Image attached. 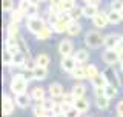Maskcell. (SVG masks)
Returning <instances> with one entry per match:
<instances>
[{
    "mask_svg": "<svg viewBox=\"0 0 123 117\" xmlns=\"http://www.w3.org/2000/svg\"><path fill=\"white\" fill-rule=\"evenodd\" d=\"M28 83L29 82L25 79L23 74H15V76H12V80H11V83H9V89L15 96L26 94V91H28Z\"/></svg>",
    "mask_w": 123,
    "mask_h": 117,
    "instance_id": "obj_1",
    "label": "cell"
},
{
    "mask_svg": "<svg viewBox=\"0 0 123 117\" xmlns=\"http://www.w3.org/2000/svg\"><path fill=\"white\" fill-rule=\"evenodd\" d=\"M85 43L88 48L91 49H97L102 45H105V37L98 32V31H88L85 36Z\"/></svg>",
    "mask_w": 123,
    "mask_h": 117,
    "instance_id": "obj_2",
    "label": "cell"
},
{
    "mask_svg": "<svg viewBox=\"0 0 123 117\" xmlns=\"http://www.w3.org/2000/svg\"><path fill=\"white\" fill-rule=\"evenodd\" d=\"M26 28L29 32H32L34 36L40 34L42 31L46 28V23L42 17H34V19H26Z\"/></svg>",
    "mask_w": 123,
    "mask_h": 117,
    "instance_id": "obj_3",
    "label": "cell"
},
{
    "mask_svg": "<svg viewBox=\"0 0 123 117\" xmlns=\"http://www.w3.org/2000/svg\"><path fill=\"white\" fill-rule=\"evenodd\" d=\"M102 60L105 62L108 66H112V65L120 62V52L115 51V49H106L102 56Z\"/></svg>",
    "mask_w": 123,
    "mask_h": 117,
    "instance_id": "obj_4",
    "label": "cell"
},
{
    "mask_svg": "<svg viewBox=\"0 0 123 117\" xmlns=\"http://www.w3.org/2000/svg\"><path fill=\"white\" fill-rule=\"evenodd\" d=\"M103 74H105V77H106V80H108L109 85H114V86H117V88L122 86L120 77L117 76V72H115V69L112 68V66H108L105 71H103Z\"/></svg>",
    "mask_w": 123,
    "mask_h": 117,
    "instance_id": "obj_5",
    "label": "cell"
},
{
    "mask_svg": "<svg viewBox=\"0 0 123 117\" xmlns=\"http://www.w3.org/2000/svg\"><path fill=\"white\" fill-rule=\"evenodd\" d=\"M59 52L62 54V57L72 56V52H74V43H72V40L63 39V40L59 43Z\"/></svg>",
    "mask_w": 123,
    "mask_h": 117,
    "instance_id": "obj_6",
    "label": "cell"
},
{
    "mask_svg": "<svg viewBox=\"0 0 123 117\" xmlns=\"http://www.w3.org/2000/svg\"><path fill=\"white\" fill-rule=\"evenodd\" d=\"M122 37L120 34H117V32H112V34H108V36L105 37V48L106 49H115L117 48V45L122 42Z\"/></svg>",
    "mask_w": 123,
    "mask_h": 117,
    "instance_id": "obj_7",
    "label": "cell"
},
{
    "mask_svg": "<svg viewBox=\"0 0 123 117\" xmlns=\"http://www.w3.org/2000/svg\"><path fill=\"white\" fill-rule=\"evenodd\" d=\"M60 65H62V69H63L65 72H69V74H71L79 63H77V60L74 58V56H68V57H62Z\"/></svg>",
    "mask_w": 123,
    "mask_h": 117,
    "instance_id": "obj_8",
    "label": "cell"
},
{
    "mask_svg": "<svg viewBox=\"0 0 123 117\" xmlns=\"http://www.w3.org/2000/svg\"><path fill=\"white\" fill-rule=\"evenodd\" d=\"M14 106H15V100H12L8 94H3V105H2V110H3V116H11L14 112Z\"/></svg>",
    "mask_w": 123,
    "mask_h": 117,
    "instance_id": "obj_9",
    "label": "cell"
},
{
    "mask_svg": "<svg viewBox=\"0 0 123 117\" xmlns=\"http://www.w3.org/2000/svg\"><path fill=\"white\" fill-rule=\"evenodd\" d=\"M92 23H94L95 28H105L108 23H109V20H108V13L98 11V14L92 19Z\"/></svg>",
    "mask_w": 123,
    "mask_h": 117,
    "instance_id": "obj_10",
    "label": "cell"
},
{
    "mask_svg": "<svg viewBox=\"0 0 123 117\" xmlns=\"http://www.w3.org/2000/svg\"><path fill=\"white\" fill-rule=\"evenodd\" d=\"M6 48L11 54H17L20 51V43H18V39H14V37H6V42H5Z\"/></svg>",
    "mask_w": 123,
    "mask_h": 117,
    "instance_id": "obj_11",
    "label": "cell"
},
{
    "mask_svg": "<svg viewBox=\"0 0 123 117\" xmlns=\"http://www.w3.org/2000/svg\"><path fill=\"white\" fill-rule=\"evenodd\" d=\"M63 94H65V91H63V86H62V83H59V82H54V83L49 85V96H51V99L62 97Z\"/></svg>",
    "mask_w": 123,
    "mask_h": 117,
    "instance_id": "obj_12",
    "label": "cell"
},
{
    "mask_svg": "<svg viewBox=\"0 0 123 117\" xmlns=\"http://www.w3.org/2000/svg\"><path fill=\"white\" fill-rule=\"evenodd\" d=\"M31 99L32 97L28 96V92L26 94H18V96H15V105L18 108H22V110H25V108H28L31 105Z\"/></svg>",
    "mask_w": 123,
    "mask_h": 117,
    "instance_id": "obj_13",
    "label": "cell"
},
{
    "mask_svg": "<svg viewBox=\"0 0 123 117\" xmlns=\"http://www.w3.org/2000/svg\"><path fill=\"white\" fill-rule=\"evenodd\" d=\"M82 11H83V17L86 19H94L98 14V8L95 5H88V3L82 8Z\"/></svg>",
    "mask_w": 123,
    "mask_h": 117,
    "instance_id": "obj_14",
    "label": "cell"
},
{
    "mask_svg": "<svg viewBox=\"0 0 123 117\" xmlns=\"http://www.w3.org/2000/svg\"><path fill=\"white\" fill-rule=\"evenodd\" d=\"M31 97H32L34 100H36L37 103H40L42 100H45L46 99V91H45V88H42V86H36L32 89V92H31Z\"/></svg>",
    "mask_w": 123,
    "mask_h": 117,
    "instance_id": "obj_15",
    "label": "cell"
},
{
    "mask_svg": "<svg viewBox=\"0 0 123 117\" xmlns=\"http://www.w3.org/2000/svg\"><path fill=\"white\" fill-rule=\"evenodd\" d=\"M26 54H23L22 51H18L17 54H14L12 57V66H15V68H23L26 63Z\"/></svg>",
    "mask_w": 123,
    "mask_h": 117,
    "instance_id": "obj_16",
    "label": "cell"
},
{
    "mask_svg": "<svg viewBox=\"0 0 123 117\" xmlns=\"http://www.w3.org/2000/svg\"><path fill=\"white\" fill-rule=\"evenodd\" d=\"M71 92L74 94L75 99H83L85 94H86V86H85L83 83H75L74 86H72Z\"/></svg>",
    "mask_w": 123,
    "mask_h": 117,
    "instance_id": "obj_17",
    "label": "cell"
},
{
    "mask_svg": "<svg viewBox=\"0 0 123 117\" xmlns=\"http://www.w3.org/2000/svg\"><path fill=\"white\" fill-rule=\"evenodd\" d=\"M71 76H72V79H75V80L88 79V77H86V68H85V66H82V65H77L75 69L71 72Z\"/></svg>",
    "mask_w": 123,
    "mask_h": 117,
    "instance_id": "obj_18",
    "label": "cell"
},
{
    "mask_svg": "<svg viewBox=\"0 0 123 117\" xmlns=\"http://www.w3.org/2000/svg\"><path fill=\"white\" fill-rule=\"evenodd\" d=\"M74 58L77 60L79 65H82V63H85V62L89 60V52H88L86 49H77L75 54H74Z\"/></svg>",
    "mask_w": 123,
    "mask_h": 117,
    "instance_id": "obj_19",
    "label": "cell"
},
{
    "mask_svg": "<svg viewBox=\"0 0 123 117\" xmlns=\"http://www.w3.org/2000/svg\"><path fill=\"white\" fill-rule=\"evenodd\" d=\"M91 83H92V86L94 88H105L106 85H108V80H106V77H105V74L103 72H100L95 79H92L91 80Z\"/></svg>",
    "mask_w": 123,
    "mask_h": 117,
    "instance_id": "obj_20",
    "label": "cell"
},
{
    "mask_svg": "<svg viewBox=\"0 0 123 117\" xmlns=\"http://www.w3.org/2000/svg\"><path fill=\"white\" fill-rule=\"evenodd\" d=\"M74 108H77L82 114H85V112L89 110V102H88L85 97H83V99H77L75 103H74Z\"/></svg>",
    "mask_w": 123,
    "mask_h": 117,
    "instance_id": "obj_21",
    "label": "cell"
},
{
    "mask_svg": "<svg viewBox=\"0 0 123 117\" xmlns=\"http://www.w3.org/2000/svg\"><path fill=\"white\" fill-rule=\"evenodd\" d=\"M34 60H36V65H37V66H43V68H48V65H49V62H51V58H49L48 54L40 52L36 58H34Z\"/></svg>",
    "mask_w": 123,
    "mask_h": 117,
    "instance_id": "obj_22",
    "label": "cell"
},
{
    "mask_svg": "<svg viewBox=\"0 0 123 117\" xmlns=\"http://www.w3.org/2000/svg\"><path fill=\"white\" fill-rule=\"evenodd\" d=\"M80 31H82V25H80L79 22H75V20H72L71 23H69V26H68V31L66 32L69 34V36H79L80 34Z\"/></svg>",
    "mask_w": 123,
    "mask_h": 117,
    "instance_id": "obj_23",
    "label": "cell"
},
{
    "mask_svg": "<svg viewBox=\"0 0 123 117\" xmlns=\"http://www.w3.org/2000/svg\"><path fill=\"white\" fill-rule=\"evenodd\" d=\"M34 77H36V80H45L46 77H48V68L36 66V68H34Z\"/></svg>",
    "mask_w": 123,
    "mask_h": 117,
    "instance_id": "obj_24",
    "label": "cell"
},
{
    "mask_svg": "<svg viewBox=\"0 0 123 117\" xmlns=\"http://www.w3.org/2000/svg\"><path fill=\"white\" fill-rule=\"evenodd\" d=\"M18 25L17 23H9V25L6 26V34L8 37H14V39H18L20 36H18Z\"/></svg>",
    "mask_w": 123,
    "mask_h": 117,
    "instance_id": "obj_25",
    "label": "cell"
},
{
    "mask_svg": "<svg viewBox=\"0 0 123 117\" xmlns=\"http://www.w3.org/2000/svg\"><path fill=\"white\" fill-rule=\"evenodd\" d=\"M52 32H54L52 28H51L49 25H46V28L42 31L40 34H37L36 37H37V40H49V39H51V36H52Z\"/></svg>",
    "mask_w": 123,
    "mask_h": 117,
    "instance_id": "obj_26",
    "label": "cell"
},
{
    "mask_svg": "<svg viewBox=\"0 0 123 117\" xmlns=\"http://www.w3.org/2000/svg\"><path fill=\"white\" fill-rule=\"evenodd\" d=\"M25 17H26V15L23 14L22 11H18V9H14L12 13H11V15H9L11 23H17V25H18V23H20V22H22Z\"/></svg>",
    "mask_w": 123,
    "mask_h": 117,
    "instance_id": "obj_27",
    "label": "cell"
},
{
    "mask_svg": "<svg viewBox=\"0 0 123 117\" xmlns=\"http://www.w3.org/2000/svg\"><path fill=\"white\" fill-rule=\"evenodd\" d=\"M109 100L111 99H108L106 96H103V97H97L95 99V105H97V108L98 110H108V106H109Z\"/></svg>",
    "mask_w": 123,
    "mask_h": 117,
    "instance_id": "obj_28",
    "label": "cell"
},
{
    "mask_svg": "<svg viewBox=\"0 0 123 117\" xmlns=\"http://www.w3.org/2000/svg\"><path fill=\"white\" fill-rule=\"evenodd\" d=\"M108 20H109V23H112V25H117L123 19H122L120 13H117V11H109V13H108Z\"/></svg>",
    "mask_w": 123,
    "mask_h": 117,
    "instance_id": "obj_29",
    "label": "cell"
},
{
    "mask_svg": "<svg viewBox=\"0 0 123 117\" xmlns=\"http://www.w3.org/2000/svg\"><path fill=\"white\" fill-rule=\"evenodd\" d=\"M117 92H118V88L114 86V85L108 83L106 86H105V96L108 97V99H114V97L117 96Z\"/></svg>",
    "mask_w": 123,
    "mask_h": 117,
    "instance_id": "obj_30",
    "label": "cell"
},
{
    "mask_svg": "<svg viewBox=\"0 0 123 117\" xmlns=\"http://www.w3.org/2000/svg\"><path fill=\"white\" fill-rule=\"evenodd\" d=\"M12 57H14V54H11L8 49H5L2 54V60H3V65L8 66V68H11L12 66Z\"/></svg>",
    "mask_w": 123,
    "mask_h": 117,
    "instance_id": "obj_31",
    "label": "cell"
},
{
    "mask_svg": "<svg viewBox=\"0 0 123 117\" xmlns=\"http://www.w3.org/2000/svg\"><path fill=\"white\" fill-rule=\"evenodd\" d=\"M100 74V71L97 69V66L95 65H89V66H86V77L89 80H92V79H95Z\"/></svg>",
    "mask_w": 123,
    "mask_h": 117,
    "instance_id": "obj_32",
    "label": "cell"
},
{
    "mask_svg": "<svg viewBox=\"0 0 123 117\" xmlns=\"http://www.w3.org/2000/svg\"><path fill=\"white\" fill-rule=\"evenodd\" d=\"M25 15L28 19H34V17H38V5H29V8L26 9Z\"/></svg>",
    "mask_w": 123,
    "mask_h": 117,
    "instance_id": "obj_33",
    "label": "cell"
},
{
    "mask_svg": "<svg viewBox=\"0 0 123 117\" xmlns=\"http://www.w3.org/2000/svg\"><path fill=\"white\" fill-rule=\"evenodd\" d=\"M14 0H2V9H3V13H12L14 11Z\"/></svg>",
    "mask_w": 123,
    "mask_h": 117,
    "instance_id": "obj_34",
    "label": "cell"
},
{
    "mask_svg": "<svg viewBox=\"0 0 123 117\" xmlns=\"http://www.w3.org/2000/svg\"><path fill=\"white\" fill-rule=\"evenodd\" d=\"M62 102L63 103H68V105H71V106H74V103H75V97H74V94H72V92H65L63 96H62Z\"/></svg>",
    "mask_w": 123,
    "mask_h": 117,
    "instance_id": "obj_35",
    "label": "cell"
},
{
    "mask_svg": "<svg viewBox=\"0 0 123 117\" xmlns=\"http://www.w3.org/2000/svg\"><path fill=\"white\" fill-rule=\"evenodd\" d=\"M32 114H34V116H36V117H42V116H45V114H49V112H48V111H46V110H45V108H43V106H42V105H38V103H37V105H36V106H34V108H32Z\"/></svg>",
    "mask_w": 123,
    "mask_h": 117,
    "instance_id": "obj_36",
    "label": "cell"
},
{
    "mask_svg": "<svg viewBox=\"0 0 123 117\" xmlns=\"http://www.w3.org/2000/svg\"><path fill=\"white\" fill-rule=\"evenodd\" d=\"M54 103H55V102H52V99H45V100H42L38 105H42V106H43L48 112H51L52 108H54Z\"/></svg>",
    "mask_w": 123,
    "mask_h": 117,
    "instance_id": "obj_37",
    "label": "cell"
},
{
    "mask_svg": "<svg viewBox=\"0 0 123 117\" xmlns=\"http://www.w3.org/2000/svg\"><path fill=\"white\" fill-rule=\"evenodd\" d=\"M69 15H71V19L72 20H79L80 17H83V11H82V8H74V9L69 13Z\"/></svg>",
    "mask_w": 123,
    "mask_h": 117,
    "instance_id": "obj_38",
    "label": "cell"
},
{
    "mask_svg": "<svg viewBox=\"0 0 123 117\" xmlns=\"http://www.w3.org/2000/svg\"><path fill=\"white\" fill-rule=\"evenodd\" d=\"M74 8H75V3L74 2H63V3H62V11L66 13V14H69Z\"/></svg>",
    "mask_w": 123,
    "mask_h": 117,
    "instance_id": "obj_39",
    "label": "cell"
},
{
    "mask_svg": "<svg viewBox=\"0 0 123 117\" xmlns=\"http://www.w3.org/2000/svg\"><path fill=\"white\" fill-rule=\"evenodd\" d=\"M122 9H123V0H112V2H111V11L120 13Z\"/></svg>",
    "mask_w": 123,
    "mask_h": 117,
    "instance_id": "obj_40",
    "label": "cell"
},
{
    "mask_svg": "<svg viewBox=\"0 0 123 117\" xmlns=\"http://www.w3.org/2000/svg\"><path fill=\"white\" fill-rule=\"evenodd\" d=\"M29 5H31L29 0H18V3H17V9H18V11H22V13L25 14V13H26V9L29 8Z\"/></svg>",
    "mask_w": 123,
    "mask_h": 117,
    "instance_id": "obj_41",
    "label": "cell"
},
{
    "mask_svg": "<svg viewBox=\"0 0 123 117\" xmlns=\"http://www.w3.org/2000/svg\"><path fill=\"white\" fill-rule=\"evenodd\" d=\"M18 43H20V51L23 54H28L29 56V48H28V43H26V40L23 37H18Z\"/></svg>",
    "mask_w": 123,
    "mask_h": 117,
    "instance_id": "obj_42",
    "label": "cell"
},
{
    "mask_svg": "<svg viewBox=\"0 0 123 117\" xmlns=\"http://www.w3.org/2000/svg\"><path fill=\"white\" fill-rule=\"evenodd\" d=\"M59 20H60V15H59V14L48 13V23H49V26H54Z\"/></svg>",
    "mask_w": 123,
    "mask_h": 117,
    "instance_id": "obj_43",
    "label": "cell"
},
{
    "mask_svg": "<svg viewBox=\"0 0 123 117\" xmlns=\"http://www.w3.org/2000/svg\"><path fill=\"white\" fill-rule=\"evenodd\" d=\"M52 116L54 114H65L63 112V106H62V102H55L54 103V108H52Z\"/></svg>",
    "mask_w": 123,
    "mask_h": 117,
    "instance_id": "obj_44",
    "label": "cell"
},
{
    "mask_svg": "<svg viewBox=\"0 0 123 117\" xmlns=\"http://www.w3.org/2000/svg\"><path fill=\"white\" fill-rule=\"evenodd\" d=\"M65 114H66V117H80V116H82V112H80L79 110H77V108H74V106H72L71 110H69L68 112H65Z\"/></svg>",
    "mask_w": 123,
    "mask_h": 117,
    "instance_id": "obj_45",
    "label": "cell"
},
{
    "mask_svg": "<svg viewBox=\"0 0 123 117\" xmlns=\"http://www.w3.org/2000/svg\"><path fill=\"white\" fill-rule=\"evenodd\" d=\"M36 60H31L29 58V56H28V58H26V63H25V66L23 68L25 69H31V71H34V68H36Z\"/></svg>",
    "mask_w": 123,
    "mask_h": 117,
    "instance_id": "obj_46",
    "label": "cell"
},
{
    "mask_svg": "<svg viewBox=\"0 0 123 117\" xmlns=\"http://www.w3.org/2000/svg\"><path fill=\"white\" fill-rule=\"evenodd\" d=\"M23 76H25V79L28 80V82H31L32 79H36V77H34V71H31V69H25Z\"/></svg>",
    "mask_w": 123,
    "mask_h": 117,
    "instance_id": "obj_47",
    "label": "cell"
},
{
    "mask_svg": "<svg viewBox=\"0 0 123 117\" xmlns=\"http://www.w3.org/2000/svg\"><path fill=\"white\" fill-rule=\"evenodd\" d=\"M94 96H95V99L97 97H103L105 96V88H94Z\"/></svg>",
    "mask_w": 123,
    "mask_h": 117,
    "instance_id": "obj_48",
    "label": "cell"
},
{
    "mask_svg": "<svg viewBox=\"0 0 123 117\" xmlns=\"http://www.w3.org/2000/svg\"><path fill=\"white\" fill-rule=\"evenodd\" d=\"M115 111H117L118 117H122V116H123V100H120V102L117 103V106H115Z\"/></svg>",
    "mask_w": 123,
    "mask_h": 117,
    "instance_id": "obj_49",
    "label": "cell"
},
{
    "mask_svg": "<svg viewBox=\"0 0 123 117\" xmlns=\"http://www.w3.org/2000/svg\"><path fill=\"white\" fill-rule=\"evenodd\" d=\"M49 5H52V6H62V3H63V0H49Z\"/></svg>",
    "mask_w": 123,
    "mask_h": 117,
    "instance_id": "obj_50",
    "label": "cell"
},
{
    "mask_svg": "<svg viewBox=\"0 0 123 117\" xmlns=\"http://www.w3.org/2000/svg\"><path fill=\"white\" fill-rule=\"evenodd\" d=\"M85 2H86L88 5H95V6H98L100 0H85Z\"/></svg>",
    "mask_w": 123,
    "mask_h": 117,
    "instance_id": "obj_51",
    "label": "cell"
},
{
    "mask_svg": "<svg viewBox=\"0 0 123 117\" xmlns=\"http://www.w3.org/2000/svg\"><path fill=\"white\" fill-rule=\"evenodd\" d=\"M29 3H31V5H38L40 0H29Z\"/></svg>",
    "mask_w": 123,
    "mask_h": 117,
    "instance_id": "obj_52",
    "label": "cell"
},
{
    "mask_svg": "<svg viewBox=\"0 0 123 117\" xmlns=\"http://www.w3.org/2000/svg\"><path fill=\"white\" fill-rule=\"evenodd\" d=\"M52 117H66V114H54Z\"/></svg>",
    "mask_w": 123,
    "mask_h": 117,
    "instance_id": "obj_53",
    "label": "cell"
},
{
    "mask_svg": "<svg viewBox=\"0 0 123 117\" xmlns=\"http://www.w3.org/2000/svg\"><path fill=\"white\" fill-rule=\"evenodd\" d=\"M120 63H123V52H120Z\"/></svg>",
    "mask_w": 123,
    "mask_h": 117,
    "instance_id": "obj_54",
    "label": "cell"
},
{
    "mask_svg": "<svg viewBox=\"0 0 123 117\" xmlns=\"http://www.w3.org/2000/svg\"><path fill=\"white\" fill-rule=\"evenodd\" d=\"M42 117H52L51 114H45V116H42Z\"/></svg>",
    "mask_w": 123,
    "mask_h": 117,
    "instance_id": "obj_55",
    "label": "cell"
},
{
    "mask_svg": "<svg viewBox=\"0 0 123 117\" xmlns=\"http://www.w3.org/2000/svg\"><path fill=\"white\" fill-rule=\"evenodd\" d=\"M120 69H122V72H123V63H120Z\"/></svg>",
    "mask_w": 123,
    "mask_h": 117,
    "instance_id": "obj_56",
    "label": "cell"
},
{
    "mask_svg": "<svg viewBox=\"0 0 123 117\" xmlns=\"http://www.w3.org/2000/svg\"><path fill=\"white\" fill-rule=\"evenodd\" d=\"M63 2H75V0H63Z\"/></svg>",
    "mask_w": 123,
    "mask_h": 117,
    "instance_id": "obj_57",
    "label": "cell"
},
{
    "mask_svg": "<svg viewBox=\"0 0 123 117\" xmlns=\"http://www.w3.org/2000/svg\"><path fill=\"white\" fill-rule=\"evenodd\" d=\"M120 15H122V19H123V9H122V11H120Z\"/></svg>",
    "mask_w": 123,
    "mask_h": 117,
    "instance_id": "obj_58",
    "label": "cell"
},
{
    "mask_svg": "<svg viewBox=\"0 0 123 117\" xmlns=\"http://www.w3.org/2000/svg\"><path fill=\"white\" fill-rule=\"evenodd\" d=\"M42 2H49V0H42Z\"/></svg>",
    "mask_w": 123,
    "mask_h": 117,
    "instance_id": "obj_59",
    "label": "cell"
}]
</instances>
